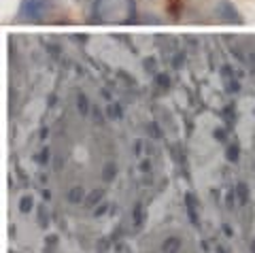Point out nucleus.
Returning a JSON list of instances; mask_svg holds the SVG:
<instances>
[{"instance_id": "f257e3e1", "label": "nucleus", "mask_w": 255, "mask_h": 253, "mask_svg": "<svg viewBox=\"0 0 255 253\" xmlns=\"http://www.w3.org/2000/svg\"><path fill=\"white\" fill-rule=\"evenodd\" d=\"M94 15L102 23H124L134 15V0H96Z\"/></svg>"}, {"instance_id": "f03ea898", "label": "nucleus", "mask_w": 255, "mask_h": 253, "mask_svg": "<svg viewBox=\"0 0 255 253\" xmlns=\"http://www.w3.org/2000/svg\"><path fill=\"white\" fill-rule=\"evenodd\" d=\"M185 209H187V215L191 224H200V215H198V198L194 192H187L185 194Z\"/></svg>"}, {"instance_id": "7ed1b4c3", "label": "nucleus", "mask_w": 255, "mask_h": 253, "mask_svg": "<svg viewBox=\"0 0 255 253\" xmlns=\"http://www.w3.org/2000/svg\"><path fill=\"white\" fill-rule=\"evenodd\" d=\"M181 247H183V239H181V236L170 234V236H166V239L162 241V245H159V251H162V253H179Z\"/></svg>"}, {"instance_id": "20e7f679", "label": "nucleus", "mask_w": 255, "mask_h": 253, "mask_svg": "<svg viewBox=\"0 0 255 253\" xmlns=\"http://www.w3.org/2000/svg\"><path fill=\"white\" fill-rule=\"evenodd\" d=\"M234 192H236V200L241 207H247L251 200V187L247 185V181H236L234 185Z\"/></svg>"}, {"instance_id": "39448f33", "label": "nucleus", "mask_w": 255, "mask_h": 253, "mask_svg": "<svg viewBox=\"0 0 255 253\" xmlns=\"http://www.w3.org/2000/svg\"><path fill=\"white\" fill-rule=\"evenodd\" d=\"M117 175H119V164L115 160L105 162V166H102V172H100L102 181H105V183H113V181L117 179Z\"/></svg>"}, {"instance_id": "423d86ee", "label": "nucleus", "mask_w": 255, "mask_h": 253, "mask_svg": "<svg viewBox=\"0 0 255 253\" xmlns=\"http://www.w3.org/2000/svg\"><path fill=\"white\" fill-rule=\"evenodd\" d=\"M147 221V215H145V207H142V202H136L132 209V226L134 230H140L142 226H145Z\"/></svg>"}, {"instance_id": "0eeeda50", "label": "nucleus", "mask_w": 255, "mask_h": 253, "mask_svg": "<svg viewBox=\"0 0 255 253\" xmlns=\"http://www.w3.org/2000/svg\"><path fill=\"white\" fill-rule=\"evenodd\" d=\"M85 196H87V192L83 189V185H73L66 194V200H68V204H83Z\"/></svg>"}, {"instance_id": "6e6552de", "label": "nucleus", "mask_w": 255, "mask_h": 253, "mask_svg": "<svg viewBox=\"0 0 255 253\" xmlns=\"http://www.w3.org/2000/svg\"><path fill=\"white\" fill-rule=\"evenodd\" d=\"M105 189L102 187H96V189H92V192H87V196H85V202L83 204H87L90 209H94V207H98V204L105 200Z\"/></svg>"}, {"instance_id": "1a4fd4ad", "label": "nucleus", "mask_w": 255, "mask_h": 253, "mask_svg": "<svg viewBox=\"0 0 255 253\" xmlns=\"http://www.w3.org/2000/svg\"><path fill=\"white\" fill-rule=\"evenodd\" d=\"M226 160L230 164H238V162H241V145H238V143H230L226 147Z\"/></svg>"}, {"instance_id": "9d476101", "label": "nucleus", "mask_w": 255, "mask_h": 253, "mask_svg": "<svg viewBox=\"0 0 255 253\" xmlns=\"http://www.w3.org/2000/svg\"><path fill=\"white\" fill-rule=\"evenodd\" d=\"M17 209H19L21 215L30 213L32 209H34V196H32V194H23L19 198V202H17Z\"/></svg>"}, {"instance_id": "9b49d317", "label": "nucleus", "mask_w": 255, "mask_h": 253, "mask_svg": "<svg viewBox=\"0 0 255 253\" xmlns=\"http://www.w3.org/2000/svg\"><path fill=\"white\" fill-rule=\"evenodd\" d=\"M34 162H36L38 166H49V164H51V149L45 145V147L41 149V151H38V153L34 155Z\"/></svg>"}, {"instance_id": "f8f14e48", "label": "nucleus", "mask_w": 255, "mask_h": 253, "mask_svg": "<svg viewBox=\"0 0 255 253\" xmlns=\"http://www.w3.org/2000/svg\"><path fill=\"white\" fill-rule=\"evenodd\" d=\"M36 221H38V226L43 228V230H47L49 228V224H51V219H49V211H47L43 204L36 209Z\"/></svg>"}, {"instance_id": "ddd939ff", "label": "nucleus", "mask_w": 255, "mask_h": 253, "mask_svg": "<svg viewBox=\"0 0 255 253\" xmlns=\"http://www.w3.org/2000/svg\"><path fill=\"white\" fill-rule=\"evenodd\" d=\"M111 209H113V207H111L109 202L102 200V202L98 204V207H94V217H102V215H107V213H109Z\"/></svg>"}, {"instance_id": "4468645a", "label": "nucleus", "mask_w": 255, "mask_h": 253, "mask_svg": "<svg viewBox=\"0 0 255 253\" xmlns=\"http://www.w3.org/2000/svg\"><path fill=\"white\" fill-rule=\"evenodd\" d=\"M151 168H153V164H151V160H149V157H142V160L138 162V170L142 172V175H149V172H151Z\"/></svg>"}, {"instance_id": "2eb2a0df", "label": "nucleus", "mask_w": 255, "mask_h": 253, "mask_svg": "<svg viewBox=\"0 0 255 253\" xmlns=\"http://www.w3.org/2000/svg\"><path fill=\"white\" fill-rule=\"evenodd\" d=\"M147 132L151 138H162V130H159L157 124H147Z\"/></svg>"}, {"instance_id": "dca6fc26", "label": "nucleus", "mask_w": 255, "mask_h": 253, "mask_svg": "<svg viewBox=\"0 0 255 253\" xmlns=\"http://www.w3.org/2000/svg\"><path fill=\"white\" fill-rule=\"evenodd\" d=\"M45 245H47L49 249H53L55 245H60V236H58V234H47V236H45Z\"/></svg>"}, {"instance_id": "f3484780", "label": "nucleus", "mask_w": 255, "mask_h": 253, "mask_svg": "<svg viewBox=\"0 0 255 253\" xmlns=\"http://www.w3.org/2000/svg\"><path fill=\"white\" fill-rule=\"evenodd\" d=\"M238 200H236V192H234V187L232 189H228V194H226V204L228 207H234Z\"/></svg>"}, {"instance_id": "a211bd4d", "label": "nucleus", "mask_w": 255, "mask_h": 253, "mask_svg": "<svg viewBox=\"0 0 255 253\" xmlns=\"http://www.w3.org/2000/svg\"><path fill=\"white\" fill-rule=\"evenodd\" d=\"M109 117H111V120H119V117H122V109H119V107L111 109V107H109Z\"/></svg>"}, {"instance_id": "6ab92c4d", "label": "nucleus", "mask_w": 255, "mask_h": 253, "mask_svg": "<svg viewBox=\"0 0 255 253\" xmlns=\"http://www.w3.org/2000/svg\"><path fill=\"white\" fill-rule=\"evenodd\" d=\"M221 232H223V236H230V239H232V236H234V228L230 224H221Z\"/></svg>"}, {"instance_id": "aec40b11", "label": "nucleus", "mask_w": 255, "mask_h": 253, "mask_svg": "<svg viewBox=\"0 0 255 253\" xmlns=\"http://www.w3.org/2000/svg\"><path fill=\"white\" fill-rule=\"evenodd\" d=\"M213 136H215V140H219V143H226V132L223 130H215Z\"/></svg>"}, {"instance_id": "412c9836", "label": "nucleus", "mask_w": 255, "mask_h": 253, "mask_svg": "<svg viewBox=\"0 0 255 253\" xmlns=\"http://www.w3.org/2000/svg\"><path fill=\"white\" fill-rule=\"evenodd\" d=\"M142 147H145V143H142V140L138 138L136 143H134V153H136V155H140V153H142Z\"/></svg>"}, {"instance_id": "4be33fe9", "label": "nucleus", "mask_w": 255, "mask_h": 253, "mask_svg": "<svg viewBox=\"0 0 255 253\" xmlns=\"http://www.w3.org/2000/svg\"><path fill=\"white\" fill-rule=\"evenodd\" d=\"M79 111H81V113H83V115L87 113V100H85L83 96H81V98H79Z\"/></svg>"}, {"instance_id": "5701e85b", "label": "nucleus", "mask_w": 255, "mask_h": 253, "mask_svg": "<svg viewBox=\"0 0 255 253\" xmlns=\"http://www.w3.org/2000/svg\"><path fill=\"white\" fill-rule=\"evenodd\" d=\"M62 166H64V157H55V160H53V168H55V170H60Z\"/></svg>"}, {"instance_id": "b1692460", "label": "nucleus", "mask_w": 255, "mask_h": 253, "mask_svg": "<svg viewBox=\"0 0 255 253\" xmlns=\"http://www.w3.org/2000/svg\"><path fill=\"white\" fill-rule=\"evenodd\" d=\"M215 253H230V251L223 247V245H215Z\"/></svg>"}, {"instance_id": "393cba45", "label": "nucleus", "mask_w": 255, "mask_h": 253, "mask_svg": "<svg viewBox=\"0 0 255 253\" xmlns=\"http://www.w3.org/2000/svg\"><path fill=\"white\" fill-rule=\"evenodd\" d=\"M43 200H45V202L51 200V192H49V189H43Z\"/></svg>"}, {"instance_id": "a878e982", "label": "nucleus", "mask_w": 255, "mask_h": 253, "mask_svg": "<svg viewBox=\"0 0 255 253\" xmlns=\"http://www.w3.org/2000/svg\"><path fill=\"white\" fill-rule=\"evenodd\" d=\"M249 253H255V239L249 241Z\"/></svg>"}, {"instance_id": "bb28decb", "label": "nucleus", "mask_w": 255, "mask_h": 253, "mask_svg": "<svg viewBox=\"0 0 255 253\" xmlns=\"http://www.w3.org/2000/svg\"><path fill=\"white\" fill-rule=\"evenodd\" d=\"M47 134H49V130H47V128H43L41 132H38V136H41V138H47Z\"/></svg>"}, {"instance_id": "cd10ccee", "label": "nucleus", "mask_w": 255, "mask_h": 253, "mask_svg": "<svg viewBox=\"0 0 255 253\" xmlns=\"http://www.w3.org/2000/svg\"><path fill=\"white\" fill-rule=\"evenodd\" d=\"M9 253H19V251H15V249H11V251H9Z\"/></svg>"}]
</instances>
